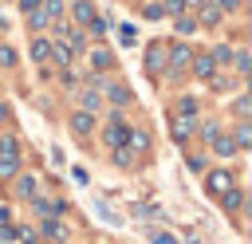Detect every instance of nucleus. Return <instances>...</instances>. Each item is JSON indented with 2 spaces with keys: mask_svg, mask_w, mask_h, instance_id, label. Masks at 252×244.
<instances>
[{
  "mask_svg": "<svg viewBox=\"0 0 252 244\" xmlns=\"http://www.w3.org/2000/svg\"><path fill=\"white\" fill-rule=\"evenodd\" d=\"M126 138H130V130H122V122H110V126H106V142H110L114 150H122Z\"/></svg>",
  "mask_w": 252,
  "mask_h": 244,
  "instance_id": "0eeeda50",
  "label": "nucleus"
},
{
  "mask_svg": "<svg viewBox=\"0 0 252 244\" xmlns=\"http://www.w3.org/2000/svg\"><path fill=\"white\" fill-rule=\"evenodd\" d=\"M189 63H193V75H201V79H213V71H217L213 55H193Z\"/></svg>",
  "mask_w": 252,
  "mask_h": 244,
  "instance_id": "20e7f679",
  "label": "nucleus"
},
{
  "mask_svg": "<svg viewBox=\"0 0 252 244\" xmlns=\"http://www.w3.org/2000/svg\"><path fill=\"white\" fill-rule=\"evenodd\" d=\"M47 51H51L47 39H35V43H32V55H35V59H47Z\"/></svg>",
  "mask_w": 252,
  "mask_h": 244,
  "instance_id": "5701e85b",
  "label": "nucleus"
},
{
  "mask_svg": "<svg viewBox=\"0 0 252 244\" xmlns=\"http://www.w3.org/2000/svg\"><path fill=\"white\" fill-rule=\"evenodd\" d=\"M189 59H193V51H189L185 43H173V51H169L165 67H169V71H181V67H189Z\"/></svg>",
  "mask_w": 252,
  "mask_h": 244,
  "instance_id": "f257e3e1",
  "label": "nucleus"
},
{
  "mask_svg": "<svg viewBox=\"0 0 252 244\" xmlns=\"http://www.w3.org/2000/svg\"><path fill=\"white\" fill-rule=\"evenodd\" d=\"M118 35H122V43L130 47V43H134V24H122V28H118Z\"/></svg>",
  "mask_w": 252,
  "mask_h": 244,
  "instance_id": "393cba45",
  "label": "nucleus"
},
{
  "mask_svg": "<svg viewBox=\"0 0 252 244\" xmlns=\"http://www.w3.org/2000/svg\"><path fill=\"white\" fill-rule=\"evenodd\" d=\"M39 12L51 20V16H59V12H63V0H43V4H39Z\"/></svg>",
  "mask_w": 252,
  "mask_h": 244,
  "instance_id": "f3484780",
  "label": "nucleus"
},
{
  "mask_svg": "<svg viewBox=\"0 0 252 244\" xmlns=\"http://www.w3.org/2000/svg\"><path fill=\"white\" fill-rule=\"evenodd\" d=\"M75 20H79V24H83V28H91V24H94V20H98V16H94V8H91V4H87V0H79V4H75Z\"/></svg>",
  "mask_w": 252,
  "mask_h": 244,
  "instance_id": "6e6552de",
  "label": "nucleus"
},
{
  "mask_svg": "<svg viewBox=\"0 0 252 244\" xmlns=\"http://www.w3.org/2000/svg\"><path fill=\"white\" fill-rule=\"evenodd\" d=\"M173 28H177V31L185 35V31H193V20H189V16L181 12V16H173Z\"/></svg>",
  "mask_w": 252,
  "mask_h": 244,
  "instance_id": "412c9836",
  "label": "nucleus"
},
{
  "mask_svg": "<svg viewBox=\"0 0 252 244\" xmlns=\"http://www.w3.org/2000/svg\"><path fill=\"white\" fill-rule=\"evenodd\" d=\"M106 94H110V102H114V106H126V102H130V91H126V87H118V83H114V87H106Z\"/></svg>",
  "mask_w": 252,
  "mask_h": 244,
  "instance_id": "f8f14e48",
  "label": "nucleus"
},
{
  "mask_svg": "<svg viewBox=\"0 0 252 244\" xmlns=\"http://www.w3.org/2000/svg\"><path fill=\"white\" fill-rule=\"evenodd\" d=\"M146 71H150V75L165 71V51H161V43H154V47L146 51Z\"/></svg>",
  "mask_w": 252,
  "mask_h": 244,
  "instance_id": "7ed1b4c3",
  "label": "nucleus"
},
{
  "mask_svg": "<svg viewBox=\"0 0 252 244\" xmlns=\"http://www.w3.org/2000/svg\"><path fill=\"white\" fill-rule=\"evenodd\" d=\"M55 59L67 63V59H71V47H67V43H55Z\"/></svg>",
  "mask_w": 252,
  "mask_h": 244,
  "instance_id": "cd10ccee",
  "label": "nucleus"
},
{
  "mask_svg": "<svg viewBox=\"0 0 252 244\" xmlns=\"http://www.w3.org/2000/svg\"><path fill=\"white\" fill-rule=\"evenodd\" d=\"M0 157H16V138H0Z\"/></svg>",
  "mask_w": 252,
  "mask_h": 244,
  "instance_id": "aec40b11",
  "label": "nucleus"
},
{
  "mask_svg": "<svg viewBox=\"0 0 252 244\" xmlns=\"http://www.w3.org/2000/svg\"><path fill=\"white\" fill-rule=\"evenodd\" d=\"M130 142H134V150H146V134H142V130H134V134H130Z\"/></svg>",
  "mask_w": 252,
  "mask_h": 244,
  "instance_id": "473e14b6",
  "label": "nucleus"
},
{
  "mask_svg": "<svg viewBox=\"0 0 252 244\" xmlns=\"http://www.w3.org/2000/svg\"><path fill=\"white\" fill-rule=\"evenodd\" d=\"M4 220H8V209H4V205H0V224H4Z\"/></svg>",
  "mask_w": 252,
  "mask_h": 244,
  "instance_id": "58836bf2",
  "label": "nucleus"
},
{
  "mask_svg": "<svg viewBox=\"0 0 252 244\" xmlns=\"http://www.w3.org/2000/svg\"><path fill=\"white\" fill-rule=\"evenodd\" d=\"M205 185H209V193H217V197H220V193H228V189H232V173L217 169V173H209V177H205Z\"/></svg>",
  "mask_w": 252,
  "mask_h": 244,
  "instance_id": "f03ea898",
  "label": "nucleus"
},
{
  "mask_svg": "<svg viewBox=\"0 0 252 244\" xmlns=\"http://www.w3.org/2000/svg\"><path fill=\"white\" fill-rule=\"evenodd\" d=\"M28 24H32V28H43V24H47V16L35 8V12H28Z\"/></svg>",
  "mask_w": 252,
  "mask_h": 244,
  "instance_id": "b1692460",
  "label": "nucleus"
},
{
  "mask_svg": "<svg viewBox=\"0 0 252 244\" xmlns=\"http://www.w3.org/2000/svg\"><path fill=\"white\" fill-rule=\"evenodd\" d=\"M177 114H181V118H193V114H197V98H189V94L177 98Z\"/></svg>",
  "mask_w": 252,
  "mask_h": 244,
  "instance_id": "ddd939ff",
  "label": "nucleus"
},
{
  "mask_svg": "<svg viewBox=\"0 0 252 244\" xmlns=\"http://www.w3.org/2000/svg\"><path fill=\"white\" fill-rule=\"evenodd\" d=\"M150 240H154V244H173V236H169V232H150Z\"/></svg>",
  "mask_w": 252,
  "mask_h": 244,
  "instance_id": "f704fd0d",
  "label": "nucleus"
},
{
  "mask_svg": "<svg viewBox=\"0 0 252 244\" xmlns=\"http://www.w3.org/2000/svg\"><path fill=\"white\" fill-rule=\"evenodd\" d=\"M161 12H169V16H181L185 8H181V0H165V8H161Z\"/></svg>",
  "mask_w": 252,
  "mask_h": 244,
  "instance_id": "2f4dec72",
  "label": "nucleus"
},
{
  "mask_svg": "<svg viewBox=\"0 0 252 244\" xmlns=\"http://www.w3.org/2000/svg\"><path fill=\"white\" fill-rule=\"evenodd\" d=\"M71 130H75V134H91V130H94V114H87V110H79V114L71 118Z\"/></svg>",
  "mask_w": 252,
  "mask_h": 244,
  "instance_id": "39448f33",
  "label": "nucleus"
},
{
  "mask_svg": "<svg viewBox=\"0 0 252 244\" xmlns=\"http://www.w3.org/2000/svg\"><path fill=\"white\" fill-rule=\"evenodd\" d=\"M16 165H20L16 157H0V177H4V181H8V177H16Z\"/></svg>",
  "mask_w": 252,
  "mask_h": 244,
  "instance_id": "a211bd4d",
  "label": "nucleus"
},
{
  "mask_svg": "<svg viewBox=\"0 0 252 244\" xmlns=\"http://www.w3.org/2000/svg\"><path fill=\"white\" fill-rule=\"evenodd\" d=\"M248 110H252V98H236V114L248 118Z\"/></svg>",
  "mask_w": 252,
  "mask_h": 244,
  "instance_id": "c85d7f7f",
  "label": "nucleus"
},
{
  "mask_svg": "<svg viewBox=\"0 0 252 244\" xmlns=\"http://www.w3.org/2000/svg\"><path fill=\"white\" fill-rule=\"evenodd\" d=\"M16 193L32 201V193H35V177H20V181H16Z\"/></svg>",
  "mask_w": 252,
  "mask_h": 244,
  "instance_id": "4468645a",
  "label": "nucleus"
},
{
  "mask_svg": "<svg viewBox=\"0 0 252 244\" xmlns=\"http://www.w3.org/2000/svg\"><path fill=\"white\" fill-rule=\"evenodd\" d=\"M0 63L12 67V63H16V51H12V47H0Z\"/></svg>",
  "mask_w": 252,
  "mask_h": 244,
  "instance_id": "7c9ffc66",
  "label": "nucleus"
},
{
  "mask_svg": "<svg viewBox=\"0 0 252 244\" xmlns=\"http://www.w3.org/2000/svg\"><path fill=\"white\" fill-rule=\"evenodd\" d=\"M181 8H205V0H181Z\"/></svg>",
  "mask_w": 252,
  "mask_h": 244,
  "instance_id": "e433bc0d",
  "label": "nucleus"
},
{
  "mask_svg": "<svg viewBox=\"0 0 252 244\" xmlns=\"http://www.w3.org/2000/svg\"><path fill=\"white\" fill-rule=\"evenodd\" d=\"M232 146H236V150L252 146V126H248V122H240V126H236V138H232Z\"/></svg>",
  "mask_w": 252,
  "mask_h": 244,
  "instance_id": "9d476101",
  "label": "nucleus"
},
{
  "mask_svg": "<svg viewBox=\"0 0 252 244\" xmlns=\"http://www.w3.org/2000/svg\"><path fill=\"white\" fill-rule=\"evenodd\" d=\"M240 0H220V12H228V8H236Z\"/></svg>",
  "mask_w": 252,
  "mask_h": 244,
  "instance_id": "4c0bfd02",
  "label": "nucleus"
},
{
  "mask_svg": "<svg viewBox=\"0 0 252 244\" xmlns=\"http://www.w3.org/2000/svg\"><path fill=\"white\" fill-rule=\"evenodd\" d=\"M43 228H47V236H55V240H59V236H63V224H59V220H47V224H43Z\"/></svg>",
  "mask_w": 252,
  "mask_h": 244,
  "instance_id": "c756f323",
  "label": "nucleus"
},
{
  "mask_svg": "<svg viewBox=\"0 0 252 244\" xmlns=\"http://www.w3.org/2000/svg\"><path fill=\"white\" fill-rule=\"evenodd\" d=\"M91 63L102 67V71H110V67H114V55H110L106 47H94V51H91Z\"/></svg>",
  "mask_w": 252,
  "mask_h": 244,
  "instance_id": "1a4fd4ad",
  "label": "nucleus"
},
{
  "mask_svg": "<svg viewBox=\"0 0 252 244\" xmlns=\"http://www.w3.org/2000/svg\"><path fill=\"white\" fill-rule=\"evenodd\" d=\"M228 59H232L228 43H217V47H213V63H228Z\"/></svg>",
  "mask_w": 252,
  "mask_h": 244,
  "instance_id": "6ab92c4d",
  "label": "nucleus"
},
{
  "mask_svg": "<svg viewBox=\"0 0 252 244\" xmlns=\"http://www.w3.org/2000/svg\"><path fill=\"white\" fill-rule=\"evenodd\" d=\"M114 161H118V165H130L134 157H130V150H114Z\"/></svg>",
  "mask_w": 252,
  "mask_h": 244,
  "instance_id": "72a5a7b5",
  "label": "nucleus"
},
{
  "mask_svg": "<svg viewBox=\"0 0 252 244\" xmlns=\"http://www.w3.org/2000/svg\"><path fill=\"white\" fill-rule=\"evenodd\" d=\"M20 8H24V12H35V8H39V0H20Z\"/></svg>",
  "mask_w": 252,
  "mask_h": 244,
  "instance_id": "c9c22d12",
  "label": "nucleus"
},
{
  "mask_svg": "<svg viewBox=\"0 0 252 244\" xmlns=\"http://www.w3.org/2000/svg\"><path fill=\"white\" fill-rule=\"evenodd\" d=\"M165 12H161V4H146V20H161Z\"/></svg>",
  "mask_w": 252,
  "mask_h": 244,
  "instance_id": "a878e982",
  "label": "nucleus"
},
{
  "mask_svg": "<svg viewBox=\"0 0 252 244\" xmlns=\"http://www.w3.org/2000/svg\"><path fill=\"white\" fill-rule=\"evenodd\" d=\"M83 110H87V114L98 110V94H94V91H83Z\"/></svg>",
  "mask_w": 252,
  "mask_h": 244,
  "instance_id": "4be33fe9",
  "label": "nucleus"
},
{
  "mask_svg": "<svg viewBox=\"0 0 252 244\" xmlns=\"http://www.w3.org/2000/svg\"><path fill=\"white\" fill-rule=\"evenodd\" d=\"M240 197H244L240 189H228V193H220V205L224 209H240Z\"/></svg>",
  "mask_w": 252,
  "mask_h": 244,
  "instance_id": "2eb2a0df",
  "label": "nucleus"
},
{
  "mask_svg": "<svg viewBox=\"0 0 252 244\" xmlns=\"http://www.w3.org/2000/svg\"><path fill=\"white\" fill-rule=\"evenodd\" d=\"M201 24L213 28V24H217V8H205V12H201Z\"/></svg>",
  "mask_w": 252,
  "mask_h": 244,
  "instance_id": "bb28decb",
  "label": "nucleus"
},
{
  "mask_svg": "<svg viewBox=\"0 0 252 244\" xmlns=\"http://www.w3.org/2000/svg\"><path fill=\"white\" fill-rule=\"evenodd\" d=\"M169 130H173V138H189V134H193V118L173 114V118H169Z\"/></svg>",
  "mask_w": 252,
  "mask_h": 244,
  "instance_id": "423d86ee",
  "label": "nucleus"
},
{
  "mask_svg": "<svg viewBox=\"0 0 252 244\" xmlns=\"http://www.w3.org/2000/svg\"><path fill=\"white\" fill-rule=\"evenodd\" d=\"M209 142H213V150H217V153H224V157H228V153H236V146H232V138H224V134H213Z\"/></svg>",
  "mask_w": 252,
  "mask_h": 244,
  "instance_id": "9b49d317",
  "label": "nucleus"
},
{
  "mask_svg": "<svg viewBox=\"0 0 252 244\" xmlns=\"http://www.w3.org/2000/svg\"><path fill=\"white\" fill-rule=\"evenodd\" d=\"M232 67H236V75H248V67H252V59H248V51H240V55H232Z\"/></svg>",
  "mask_w": 252,
  "mask_h": 244,
  "instance_id": "dca6fc26",
  "label": "nucleus"
}]
</instances>
